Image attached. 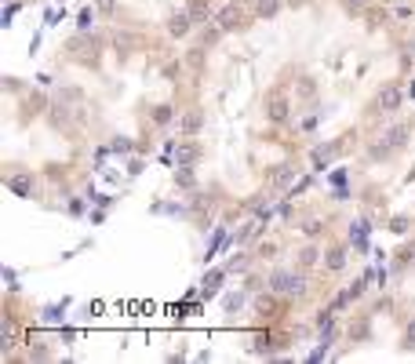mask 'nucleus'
Wrapping results in <instances>:
<instances>
[{"label": "nucleus", "mask_w": 415, "mask_h": 364, "mask_svg": "<svg viewBox=\"0 0 415 364\" xmlns=\"http://www.w3.org/2000/svg\"><path fill=\"white\" fill-rule=\"evenodd\" d=\"M270 288H273L277 295H303V292H306V280H303L299 273H288V270H277V273L270 277Z\"/></svg>", "instance_id": "obj_1"}, {"label": "nucleus", "mask_w": 415, "mask_h": 364, "mask_svg": "<svg viewBox=\"0 0 415 364\" xmlns=\"http://www.w3.org/2000/svg\"><path fill=\"white\" fill-rule=\"evenodd\" d=\"M401 99H404V91H401V84H386V88L379 91V99H375V106H379L383 113H393V109H401Z\"/></svg>", "instance_id": "obj_2"}, {"label": "nucleus", "mask_w": 415, "mask_h": 364, "mask_svg": "<svg viewBox=\"0 0 415 364\" xmlns=\"http://www.w3.org/2000/svg\"><path fill=\"white\" fill-rule=\"evenodd\" d=\"M237 18H240V4H237V0H233V4H230V8H222V11L215 15V22H219V29H233V26H237Z\"/></svg>", "instance_id": "obj_3"}, {"label": "nucleus", "mask_w": 415, "mask_h": 364, "mask_svg": "<svg viewBox=\"0 0 415 364\" xmlns=\"http://www.w3.org/2000/svg\"><path fill=\"white\" fill-rule=\"evenodd\" d=\"M270 120H288V99L270 95Z\"/></svg>", "instance_id": "obj_4"}, {"label": "nucleus", "mask_w": 415, "mask_h": 364, "mask_svg": "<svg viewBox=\"0 0 415 364\" xmlns=\"http://www.w3.org/2000/svg\"><path fill=\"white\" fill-rule=\"evenodd\" d=\"M292 179H295V171H292V168H273V171H270V182H273L277 189H280V186H288Z\"/></svg>", "instance_id": "obj_5"}, {"label": "nucleus", "mask_w": 415, "mask_h": 364, "mask_svg": "<svg viewBox=\"0 0 415 364\" xmlns=\"http://www.w3.org/2000/svg\"><path fill=\"white\" fill-rule=\"evenodd\" d=\"M11 189H15L18 197H29V193H33V179H29V175H15V179H11Z\"/></svg>", "instance_id": "obj_6"}, {"label": "nucleus", "mask_w": 415, "mask_h": 364, "mask_svg": "<svg viewBox=\"0 0 415 364\" xmlns=\"http://www.w3.org/2000/svg\"><path fill=\"white\" fill-rule=\"evenodd\" d=\"M277 8H280V0H259L255 15H259V18H270V15H277Z\"/></svg>", "instance_id": "obj_7"}, {"label": "nucleus", "mask_w": 415, "mask_h": 364, "mask_svg": "<svg viewBox=\"0 0 415 364\" xmlns=\"http://www.w3.org/2000/svg\"><path fill=\"white\" fill-rule=\"evenodd\" d=\"M328 266H331V270H343V266H346V252H343V248H331V252H328Z\"/></svg>", "instance_id": "obj_8"}, {"label": "nucleus", "mask_w": 415, "mask_h": 364, "mask_svg": "<svg viewBox=\"0 0 415 364\" xmlns=\"http://www.w3.org/2000/svg\"><path fill=\"white\" fill-rule=\"evenodd\" d=\"M190 18H193L197 26L208 18V8H204V0H193V4H190Z\"/></svg>", "instance_id": "obj_9"}, {"label": "nucleus", "mask_w": 415, "mask_h": 364, "mask_svg": "<svg viewBox=\"0 0 415 364\" xmlns=\"http://www.w3.org/2000/svg\"><path fill=\"white\" fill-rule=\"evenodd\" d=\"M186 29H190V15H175L172 18V36H182Z\"/></svg>", "instance_id": "obj_10"}, {"label": "nucleus", "mask_w": 415, "mask_h": 364, "mask_svg": "<svg viewBox=\"0 0 415 364\" xmlns=\"http://www.w3.org/2000/svg\"><path fill=\"white\" fill-rule=\"evenodd\" d=\"M44 324H62V306H55V310H44Z\"/></svg>", "instance_id": "obj_11"}, {"label": "nucleus", "mask_w": 415, "mask_h": 364, "mask_svg": "<svg viewBox=\"0 0 415 364\" xmlns=\"http://www.w3.org/2000/svg\"><path fill=\"white\" fill-rule=\"evenodd\" d=\"M153 120H157V124H164V120H172V106H157V109H153Z\"/></svg>", "instance_id": "obj_12"}, {"label": "nucleus", "mask_w": 415, "mask_h": 364, "mask_svg": "<svg viewBox=\"0 0 415 364\" xmlns=\"http://www.w3.org/2000/svg\"><path fill=\"white\" fill-rule=\"evenodd\" d=\"M317 259H320V255H317V248H303V259H299V262H303V266H313Z\"/></svg>", "instance_id": "obj_13"}, {"label": "nucleus", "mask_w": 415, "mask_h": 364, "mask_svg": "<svg viewBox=\"0 0 415 364\" xmlns=\"http://www.w3.org/2000/svg\"><path fill=\"white\" fill-rule=\"evenodd\" d=\"M390 229H393V233H408V229H411V222H408V219H393V222H390Z\"/></svg>", "instance_id": "obj_14"}, {"label": "nucleus", "mask_w": 415, "mask_h": 364, "mask_svg": "<svg viewBox=\"0 0 415 364\" xmlns=\"http://www.w3.org/2000/svg\"><path fill=\"white\" fill-rule=\"evenodd\" d=\"M77 26L88 29V26H91V11H80V15H77Z\"/></svg>", "instance_id": "obj_15"}, {"label": "nucleus", "mask_w": 415, "mask_h": 364, "mask_svg": "<svg viewBox=\"0 0 415 364\" xmlns=\"http://www.w3.org/2000/svg\"><path fill=\"white\" fill-rule=\"evenodd\" d=\"M408 346H415V324L408 328Z\"/></svg>", "instance_id": "obj_16"}, {"label": "nucleus", "mask_w": 415, "mask_h": 364, "mask_svg": "<svg viewBox=\"0 0 415 364\" xmlns=\"http://www.w3.org/2000/svg\"><path fill=\"white\" fill-rule=\"evenodd\" d=\"M346 4H350V8H364V0H346Z\"/></svg>", "instance_id": "obj_17"}]
</instances>
